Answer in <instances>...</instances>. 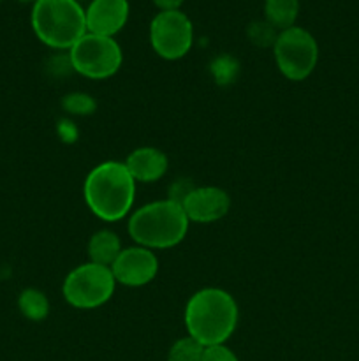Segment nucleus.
<instances>
[{"mask_svg":"<svg viewBox=\"0 0 359 361\" xmlns=\"http://www.w3.org/2000/svg\"><path fill=\"white\" fill-rule=\"evenodd\" d=\"M238 319V303L224 289L204 288L187 302V334L204 348L225 344L236 331Z\"/></svg>","mask_w":359,"mask_h":361,"instance_id":"f257e3e1","label":"nucleus"},{"mask_svg":"<svg viewBox=\"0 0 359 361\" xmlns=\"http://www.w3.org/2000/svg\"><path fill=\"white\" fill-rule=\"evenodd\" d=\"M83 196L95 217L104 222H118L132 210L136 182L123 162L106 161L87 175Z\"/></svg>","mask_w":359,"mask_h":361,"instance_id":"f03ea898","label":"nucleus"},{"mask_svg":"<svg viewBox=\"0 0 359 361\" xmlns=\"http://www.w3.org/2000/svg\"><path fill=\"white\" fill-rule=\"evenodd\" d=\"M189 226L190 222L182 204L172 200H160L137 208L130 215L127 229L136 245L150 250H164L183 242Z\"/></svg>","mask_w":359,"mask_h":361,"instance_id":"7ed1b4c3","label":"nucleus"},{"mask_svg":"<svg viewBox=\"0 0 359 361\" xmlns=\"http://www.w3.org/2000/svg\"><path fill=\"white\" fill-rule=\"evenodd\" d=\"M30 25L42 44L60 51H69L87 34L84 7L80 0H37L32 6Z\"/></svg>","mask_w":359,"mask_h":361,"instance_id":"20e7f679","label":"nucleus"},{"mask_svg":"<svg viewBox=\"0 0 359 361\" xmlns=\"http://www.w3.org/2000/svg\"><path fill=\"white\" fill-rule=\"evenodd\" d=\"M67 56L70 69L88 80H108L123 63V51L115 37L88 32L69 49Z\"/></svg>","mask_w":359,"mask_h":361,"instance_id":"39448f33","label":"nucleus"},{"mask_svg":"<svg viewBox=\"0 0 359 361\" xmlns=\"http://www.w3.org/2000/svg\"><path fill=\"white\" fill-rule=\"evenodd\" d=\"M115 288L116 281L111 268L88 261L67 274L62 295L74 309L92 310L106 305L111 300Z\"/></svg>","mask_w":359,"mask_h":361,"instance_id":"423d86ee","label":"nucleus"},{"mask_svg":"<svg viewBox=\"0 0 359 361\" xmlns=\"http://www.w3.org/2000/svg\"><path fill=\"white\" fill-rule=\"evenodd\" d=\"M271 48L278 71L291 81L306 80L319 62L315 37L306 28L296 25L278 32Z\"/></svg>","mask_w":359,"mask_h":361,"instance_id":"0eeeda50","label":"nucleus"},{"mask_svg":"<svg viewBox=\"0 0 359 361\" xmlns=\"http://www.w3.org/2000/svg\"><path fill=\"white\" fill-rule=\"evenodd\" d=\"M150 44L160 59H183L194 44L192 20L182 9L158 11L150 23Z\"/></svg>","mask_w":359,"mask_h":361,"instance_id":"6e6552de","label":"nucleus"},{"mask_svg":"<svg viewBox=\"0 0 359 361\" xmlns=\"http://www.w3.org/2000/svg\"><path fill=\"white\" fill-rule=\"evenodd\" d=\"M116 284L127 288H143L158 274V259L153 250L134 245L123 249L111 267Z\"/></svg>","mask_w":359,"mask_h":361,"instance_id":"1a4fd4ad","label":"nucleus"},{"mask_svg":"<svg viewBox=\"0 0 359 361\" xmlns=\"http://www.w3.org/2000/svg\"><path fill=\"white\" fill-rule=\"evenodd\" d=\"M189 222L211 224L227 215L231 197L220 187H194L182 203Z\"/></svg>","mask_w":359,"mask_h":361,"instance_id":"9d476101","label":"nucleus"},{"mask_svg":"<svg viewBox=\"0 0 359 361\" xmlns=\"http://www.w3.org/2000/svg\"><path fill=\"white\" fill-rule=\"evenodd\" d=\"M130 16L129 0H90L84 7L88 34L115 37Z\"/></svg>","mask_w":359,"mask_h":361,"instance_id":"9b49d317","label":"nucleus"},{"mask_svg":"<svg viewBox=\"0 0 359 361\" xmlns=\"http://www.w3.org/2000/svg\"><path fill=\"white\" fill-rule=\"evenodd\" d=\"M123 164L136 183L158 182L168 173L169 168L168 155L153 147L136 148V150L130 152Z\"/></svg>","mask_w":359,"mask_h":361,"instance_id":"f8f14e48","label":"nucleus"},{"mask_svg":"<svg viewBox=\"0 0 359 361\" xmlns=\"http://www.w3.org/2000/svg\"><path fill=\"white\" fill-rule=\"evenodd\" d=\"M122 250L120 236L111 229H101L92 235L90 242H88V259L90 263L111 268Z\"/></svg>","mask_w":359,"mask_h":361,"instance_id":"ddd939ff","label":"nucleus"},{"mask_svg":"<svg viewBox=\"0 0 359 361\" xmlns=\"http://www.w3.org/2000/svg\"><path fill=\"white\" fill-rule=\"evenodd\" d=\"M299 0H264V18L275 30H285L296 25Z\"/></svg>","mask_w":359,"mask_h":361,"instance_id":"4468645a","label":"nucleus"},{"mask_svg":"<svg viewBox=\"0 0 359 361\" xmlns=\"http://www.w3.org/2000/svg\"><path fill=\"white\" fill-rule=\"evenodd\" d=\"M18 309H20L21 316L27 317L28 321H34V323L44 321L49 314L48 296L39 289H23L21 295L18 296Z\"/></svg>","mask_w":359,"mask_h":361,"instance_id":"2eb2a0df","label":"nucleus"},{"mask_svg":"<svg viewBox=\"0 0 359 361\" xmlns=\"http://www.w3.org/2000/svg\"><path fill=\"white\" fill-rule=\"evenodd\" d=\"M204 355V345L199 344L196 338L183 337L178 338L171 345L168 353V361H201Z\"/></svg>","mask_w":359,"mask_h":361,"instance_id":"dca6fc26","label":"nucleus"},{"mask_svg":"<svg viewBox=\"0 0 359 361\" xmlns=\"http://www.w3.org/2000/svg\"><path fill=\"white\" fill-rule=\"evenodd\" d=\"M63 108L74 115H90L95 111V101L87 94H70L63 99Z\"/></svg>","mask_w":359,"mask_h":361,"instance_id":"f3484780","label":"nucleus"},{"mask_svg":"<svg viewBox=\"0 0 359 361\" xmlns=\"http://www.w3.org/2000/svg\"><path fill=\"white\" fill-rule=\"evenodd\" d=\"M201 361H239V360L231 348H227L225 344H217V345H208V348H204V355Z\"/></svg>","mask_w":359,"mask_h":361,"instance_id":"a211bd4d","label":"nucleus"},{"mask_svg":"<svg viewBox=\"0 0 359 361\" xmlns=\"http://www.w3.org/2000/svg\"><path fill=\"white\" fill-rule=\"evenodd\" d=\"M158 11H176L183 6L185 0H151Z\"/></svg>","mask_w":359,"mask_h":361,"instance_id":"6ab92c4d","label":"nucleus"},{"mask_svg":"<svg viewBox=\"0 0 359 361\" xmlns=\"http://www.w3.org/2000/svg\"><path fill=\"white\" fill-rule=\"evenodd\" d=\"M18 2H21V4H32V6H34V4L37 2V0H18Z\"/></svg>","mask_w":359,"mask_h":361,"instance_id":"aec40b11","label":"nucleus"},{"mask_svg":"<svg viewBox=\"0 0 359 361\" xmlns=\"http://www.w3.org/2000/svg\"><path fill=\"white\" fill-rule=\"evenodd\" d=\"M80 2H83V0H80ZM88 2H90V0H88Z\"/></svg>","mask_w":359,"mask_h":361,"instance_id":"412c9836","label":"nucleus"}]
</instances>
